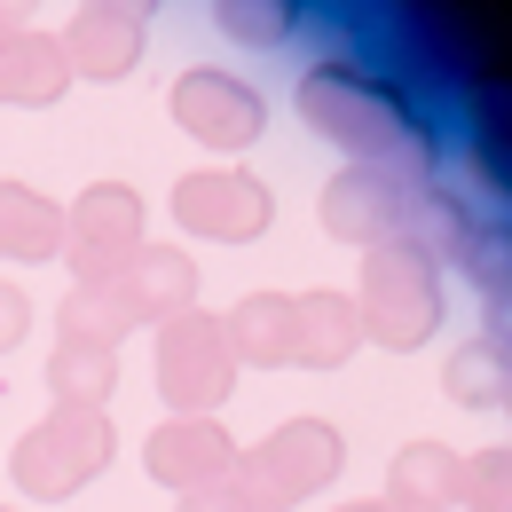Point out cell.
<instances>
[{
	"mask_svg": "<svg viewBox=\"0 0 512 512\" xmlns=\"http://www.w3.org/2000/svg\"><path fill=\"white\" fill-rule=\"evenodd\" d=\"M292 103H300L316 142L347 150V166H386V174H410V182H426L442 166V127L410 103L402 79L355 64V56H316L300 71Z\"/></svg>",
	"mask_w": 512,
	"mask_h": 512,
	"instance_id": "cell-1",
	"label": "cell"
},
{
	"mask_svg": "<svg viewBox=\"0 0 512 512\" xmlns=\"http://www.w3.org/2000/svg\"><path fill=\"white\" fill-rule=\"evenodd\" d=\"M197 308V260L182 245H142L127 268H111V276H95V284H71L64 300V323L71 331H95V339H127V331H158L166 316H182Z\"/></svg>",
	"mask_w": 512,
	"mask_h": 512,
	"instance_id": "cell-2",
	"label": "cell"
},
{
	"mask_svg": "<svg viewBox=\"0 0 512 512\" xmlns=\"http://www.w3.org/2000/svg\"><path fill=\"white\" fill-rule=\"evenodd\" d=\"M355 316H363V339H379L386 355H410L426 347L449 316V284L442 260L410 237H386L363 253V276H355Z\"/></svg>",
	"mask_w": 512,
	"mask_h": 512,
	"instance_id": "cell-3",
	"label": "cell"
},
{
	"mask_svg": "<svg viewBox=\"0 0 512 512\" xmlns=\"http://www.w3.org/2000/svg\"><path fill=\"white\" fill-rule=\"evenodd\" d=\"M119 457V426H111V410H87V402H56L48 418H32L16 449H8V481H16V497H32V505H64L79 497L103 465Z\"/></svg>",
	"mask_w": 512,
	"mask_h": 512,
	"instance_id": "cell-4",
	"label": "cell"
},
{
	"mask_svg": "<svg viewBox=\"0 0 512 512\" xmlns=\"http://www.w3.org/2000/svg\"><path fill=\"white\" fill-rule=\"evenodd\" d=\"M237 473L253 481V497L268 512H292V505H316L323 489L347 473V442H339L331 418H284L253 449H237Z\"/></svg>",
	"mask_w": 512,
	"mask_h": 512,
	"instance_id": "cell-5",
	"label": "cell"
},
{
	"mask_svg": "<svg viewBox=\"0 0 512 512\" xmlns=\"http://www.w3.org/2000/svg\"><path fill=\"white\" fill-rule=\"evenodd\" d=\"M150 363H158V394H166L174 418H221V402L237 394V371H245L221 316H205V308H182V316L158 323Z\"/></svg>",
	"mask_w": 512,
	"mask_h": 512,
	"instance_id": "cell-6",
	"label": "cell"
},
{
	"mask_svg": "<svg viewBox=\"0 0 512 512\" xmlns=\"http://www.w3.org/2000/svg\"><path fill=\"white\" fill-rule=\"evenodd\" d=\"M166 111H174V127L205 142V150H253L260 134H268V95H260L245 71L229 64H190L174 71V87H166Z\"/></svg>",
	"mask_w": 512,
	"mask_h": 512,
	"instance_id": "cell-7",
	"label": "cell"
},
{
	"mask_svg": "<svg viewBox=\"0 0 512 512\" xmlns=\"http://www.w3.org/2000/svg\"><path fill=\"white\" fill-rule=\"evenodd\" d=\"M410 213H418V182L410 174H386V166H339L316 190V221L323 237L371 253L386 237H410Z\"/></svg>",
	"mask_w": 512,
	"mask_h": 512,
	"instance_id": "cell-8",
	"label": "cell"
},
{
	"mask_svg": "<svg viewBox=\"0 0 512 512\" xmlns=\"http://www.w3.org/2000/svg\"><path fill=\"white\" fill-rule=\"evenodd\" d=\"M142 197H134V182H87V190L71 197L64 213V268L71 284H95V276H111V268H127L150 237H142Z\"/></svg>",
	"mask_w": 512,
	"mask_h": 512,
	"instance_id": "cell-9",
	"label": "cell"
},
{
	"mask_svg": "<svg viewBox=\"0 0 512 512\" xmlns=\"http://www.w3.org/2000/svg\"><path fill=\"white\" fill-rule=\"evenodd\" d=\"M174 221L190 237H205V245H253L276 221V190L260 174H245V166H190L174 182Z\"/></svg>",
	"mask_w": 512,
	"mask_h": 512,
	"instance_id": "cell-10",
	"label": "cell"
},
{
	"mask_svg": "<svg viewBox=\"0 0 512 512\" xmlns=\"http://www.w3.org/2000/svg\"><path fill=\"white\" fill-rule=\"evenodd\" d=\"M237 449L245 442H229V426L221 418H158L150 434H142V473L158 481V489H205V481H221L229 465H237Z\"/></svg>",
	"mask_w": 512,
	"mask_h": 512,
	"instance_id": "cell-11",
	"label": "cell"
},
{
	"mask_svg": "<svg viewBox=\"0 0 512 512\" xmlns=\"http://www.w3.org/2000/svg\"><path fill=\"white\" fill-rule=\"evenodd\" d=\"M363 347L355 292H292V371H339Z\"/></svg>",
	"mask_w": 512,
	"mask_h": 512,
	"instance_id": "cell-12",
	"label": "cell"
},
{
	"mask_svg": "<svg viewBox=\"0 0 512 512\" xmlns=\"http://www.w3.org/2000/svg\"><path fill=\"white\" fill-rule=\"evenodd\" d=\"M465 497V449L449 442H402L386 465V512H457Z\"/></svg>",
	"mask_w": 512,
	"mask_h": 512,
	"instance_id": "cell-13",
	"label": "cell"
},
{
	"mask_svg": "<svg viewBox=\"0 0 512 512\" xmlns=\"http://www.w3.org/2000/svg\"><path fill=\"white\" fill-rule=\"evenodd\" d=\"M64 87H71V64L56 32H32V24L0 32V103L8 111H48V103H64Z\"/></svg>",
	"mask_w": 512,
	"mask_h": 512,
	"instance_id": "cell-14",
	"label": "cell"
},
{
	"mask_svg": "<svg viewBox=\"0 0 512 512\" xmlns=\"http://www.w3.org/2000/svg\"><path fill=\"white\" fill-rule=\"evenodd\" d=\"M56 40H64L71 79L119 87V79H134V64H142V24H134V16H111V8H87V0H79V16H71Z\"/></svg>",
	"mask_w": 512,
	"mask_h": 512,
	"instance_id": "cell-15",
	"label": "cell"
},
{
	"mask_svg": "<svg viewBox=\"0 0 512 512\" xmlns=\"http://www.w3.org/2000/svg\"><path fill=\"white\" fill-rule=\"evenodd\" d=\"M229 347H237V363H253V371H292V292H245L229 316Z\"/></svg>",
	"mask_w": 512,
	"mask_h": 512,
	"instance_id": "cell-16",
	"label": "cell"
},
{
	"mask_svg": "<svg viewBox=\"0 0 512 512\" xmlns=\"http://www.w3.org/2000/svg\"><path fill=\"white\" fill-rule=\"evenodd\" d=\"M48 386H56V402H87V410H103L111 386H119V347L64 323V331H56V355H48Z\"/></svg>",
	"mask_w": 512,
	"mask_h": 512,
	"instance_id": "cell-17",
	"label": "cell"
},
{
	"mask_svg": "<svg viewBox=\"0 0 512 512\" xmlns=\"http://www.w3.org/2000/svg\"><path fill=\"white\" fill-rule=\"evenodd\" d=\"M56 245H64V205L0 174V260H56Z\"/></svg>",
	"mask_w": 512,
	"mask_h": 512,
	"instance_id": "cell-18",
	"label": "cell"
},
{
	"mask_svg": "<svg viewBox=\"0 0 512 512\" xmlns=\"http://www.w3.org/2000/svg\"><path fill=\"white\" fill-rule=\"evenodd\" d=\"M442 394L457 402V410H497V402L512 394V355H505V347H489V339H465V347H449Z\"/></svg>",
	"mask_w": 512,
	"mask_h": 512,
	"instance_id": "cell-19",
	"label": "cell"
},
{
	"mask_svg": "<svg viewBox=\"0 0 512 512\" xmlns=\"http://www.w3.org/2000/svg\"><path fill=\"white\" fill-rule=\"evenodd\" d=\"M465 237H473V197L449 190L442 174H426V182H418V213H410V245H426L434 260H449Z\"/></svg>",
	"mask_w": 512,
	"mask_h": 512,
	"instance_id": "cell-20",
	"label": "cell"
},
{
	"mask_svg": "<svg viewBox=\"0 0 512 512\" xmlns=\"http://www.w3.org/2000/svg\"><path fill=\"white\" fill-rule=\"evenodd\" d=\"M308 0H213V24L237 40V48H284L300 32Z\"/></svg>",
	"mask_w": 512,
	"mask_h": 512,
	"instance_id": "cell-21",
	"label": "cell"
},
{
	"mask_svg": "<svg viewBox=\"0 0 512 512\" xmlns=\"http://www.w3.org/2000/svg\"><path fill=\"white\" fill-rule=\"evenodd\" d=\"M449 260H457V276H465L481 300L512 292V221H473V237H465Z\"/></svg>",
	"mask_w": 512,
	"mask_h": 512,
	"instance_id": "cell-22",
	"label": "cell"
},
{
	"mask_svg": "<svg viewBox=\"0 0 512 512\" xmlns=\"http://www.w3.org/2000/svg\"><path fill=\"white\" fill-rule=\"evenodd\" d=\"M465 512H512V449H473L465 457Z\"/></svg>",
	"mask_w": 512,
	"mask_h": 512,
	"instance_id": "cell-23",
	"label": "cell"
},
{
	"mask_svg": "<svg viewBox=\"0 0 512 512\" xmlns=\"http://www.w3.org/2000/svg\"><path fill=\"white\" fill-rule=\"evenodd\" d=\"M174 512H268V505L253 497V481L229 465L221 481H205V489H182V497H174Z\"/></svg>",
	"mask_w": 512,
	"mask_h": 512,
	"instance_id": "cell-24",
	"label": "cell"
},
{
	"mask_svg": "<svg viewBox=\"0 0 512 512\" xmlns=\"http://www.w3.org/2000/svg\"><path fill=\"white\" fill-rule=\"evenodd\" d=\"M24 331H32V300H24V284H8V276H0V355H8V347H24Z\"/></svg>",
	"mask_w": 512,
	"mask_h": 512,
	"instance_id": "cell-25",
	"label": "cell"
},
{
	"mask_svg": "<svg viewBox=\"0 0 512 512\" xmlns=\"http://www.w3.org/2000/svg\"><path fill=\"white\" fill-rule=\"evenodd\" d=\"M481 339H489V347H505V355H512V292H497V300H481Z\"/></svg>",
	"mask_w": 512,
	"mask_h": 512,
	"instance_id": "cell-26",
	"label": "cell"
},
{
	"mask_svg": "<svg viewBox=\"0 0 512 512\" xmlns=\"http://www.w3.org/2000/svg\"><path fill=\"white\" fill-rule=\"evenodd\" d=\"M87 8H111V16H134V24H150V8H158V0H87Z\"/></svg>",
	"mask_w": 512,
	"mask_h": 512,
	"instance_id": "cell-27",
	"label": "cell"
},
{
	"mask_svg": "<svg viewBox=\"0 0 512 512\" xmlns=\"http://www.w3.org/2000/svg\"><path fill=\"white\" fill-rule=\"evenodd\" d=\"M32 8H40V0H0V32H16V24L32 16Z\"/></svg>",
	"mask_w": 512,
	"mask_h": 512,
	"instance_id": "cell-28",
	"label": "cell"
},
{
	"mask_svg": "<svg viewBox=\"0 0 512 512\" xmlns=\"http://www.w3.org/2000/svg\"><path fill=\"white\" fill-rule=\"evenodd\" d=\"M331 512H386L379 497H347V505H331Z\"/></svg>",
	"mask_w": 512,
	"mask_h": 512,
	"instance_id": "cell-29",
	"label": "cell"
},
{
	"mask_svg": "<svg viewBox=\"0 0 512 512\" xmlns=\"http://www.w3.org/2000/svg\"><path fill=\"white\" fill-rule=\"evenodd\" d=\"M505 418H512V394H505Z\"/></svg>",
	"mask_w": 512,
	"mask_h": 512,
	"instance_id": "cell-30",
	"label": "cell"
},
{
	"mask_svg": "<svg viewBox=\"0 0 512 512\" xmlns=\"http://www.w3.org/2000/svg\"><path fill=\"white\" fill-rule=\"evenodd\" d=\"M0 512H16V505H0Z\"/></svg>",
	"mask_w": 512,
	"mask_h": 512,
	"instance_id": "cell-31",
	"label": "cell"
}]
</instances>
